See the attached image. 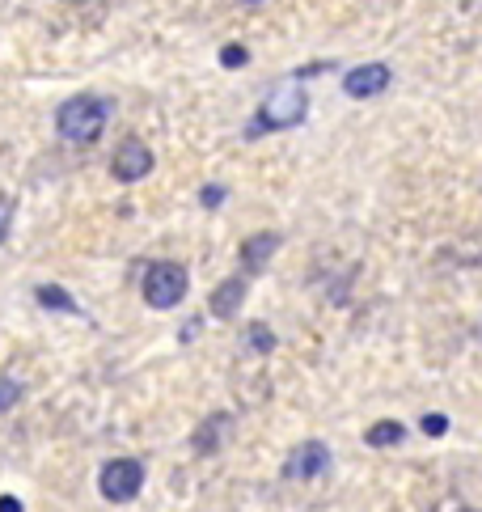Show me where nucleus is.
Here are the masks:
<instances>
[{
	"instance_id": "nucleus-1",
	"label": "nucleus",
	"mask_w": 482,
	"mask_h": 512,
	"mask_svg": "<svg viewBox=\"0 0 482 512\" xmlns=\"http://www.w3.org/2000/svg\"><path fill=\"white\" fill-rule=\"evenodd\" d=\"M305 115H309V94H305V85H301V77H288V81H280V85L271 89L263 106H258V115L250 119L246 136L254 140V136L280 132V127H296V123H305Z\"/></svg>"
},
{
	"instance_id": "nucleus-2",
	"label": "nucleus",
	"mask_w": 482,
	"mask_h": 512,
	"mask_svg": "<svg viewBox=\"0 0 482 512\" xmlns=\"http://www.w3.org/2000/svg\"><path fill=\"white\" fill-rule=\"evenodd\" d=\"M106 119H110V102L98 94H77L68 98L60 111H55V132L72 144H94L106 132Z\"/></svg>"
},
{
	"instance_id": "nucleus-3",
	"label": "nucleus",
	"mask_w": 482,
	"mask_h": 512,
	"mask_svg": "<svg viewBox=\"0 0 482 512\" xmlns=\"http://www.w3.org/2000/svg\"><path fill=\"white\" fill-rule=\"evenodd\" d=\"M187 267L182 263H153L144 271V301L153 309H174L187 297Z\"/></svg>"
},
{
	"instance_id": "nucleus-4",
	"label": "nucleus",
	"mask_w": 482,
	"mask_h": 512,
	"mask_svg": "<svg viewBox=\"0 0 482 512\" xmlns=\"http://www.w3.org/2000/svg\"><path fill=\"white\" fill-rule=\"evenodd\" d=\"M98 487L110 504H132L144 487V462H136V457H115V462L102 466Z\"/></svg>"
},
{
	"instance_id": "nucleus-5",
	"label": "nucleus",
	"mask_w": 482,
	"mask_h": 512,
	"mask_svg": "<svg viewBox=\"0 0 482 512\" xmlns=\"http://www.w3.org/2000/svg\"><path fill=\"white\" fill-rule=\"evenodd\" d=\"M322 470H330V449L322 441H305V445H296L288 453V462H284V479L288 483H309V479H318Z\"/></svg>"
},
{
	"instance_id": "nucleus-6",
	"label": "nucleus",
	"mask_w": 482,
	"mask_h": 512,
	"mask_svg": "<svg viewBox=\"0 0 482 512\" xmlns=\"http://www.w3.org/2000/svg\"><path fill=\"white\" fill-rule=\"evenodd\" d=\"M110 174H115L119 182H140L153 174V149H148L144 140H123L119 144V153L110 157Z\"/></svg>"
},
{
	"instance_id": "nucleus-7",
	"label": "nucleus",
	"mask_w": 482,
	"mask_h": 512,
	"mask_svg": "<svg viewBox=\"0 0 482 512\" xmlns=\"http://www.w3.org/2000/svg\"><path fill=\"white\" fill-rule=\"evenodd\" d=\"M389 81H394V72H389V64H360V68H351L347 72V98H377L389 89Z\"/></svg>"
},
{
	"instance_id": "nucleus-8",
	"label": "nucleus",
	"mask_w": 482,
	"mask_h": 512,
	"mask_svg": "<svg viewBox=\"0 0 482 512\" xmlns=\"http://www.w3.org/2000/svg\"><path fill=\"white\" fill-rule=\"evenodd\" d=\"M275 250H280V233L246 237V242H241V267H246V271H263Z\"/></svg>"
},
{
	"instance_id": "nucleus-9",
	"label": "nucleus",
	"mask_w": 482,
	"mask_h": 512,
	"mask_svg": "<svg viewBox=\"0 0 482 512\" xmlns=\"http://www.w3.org/2000/svg\"><path fill=\"white\" fill-rule=\"evenodd\" d=\"M246 292H250V284L241 280V276L225 280V284L212 292V301H208V305H212V314H216V318H233L237 309H241V301H246Z\"/></svg>"
},
{
	"instance_id": "nucleus-10",
	"label": "nucleus",
	"mask_w": 482,
	"mask_h": 512,
	"mask_svg": "<svg viewBox=\"0 0 482 512\" xmlns=\"http://www.w3.org/2000/svg\"><path fill=\"white\" fill-rule=\"evenodd\" d=\"M402 436H406V428L398 424V419H381V424H373V428H368V436H364V441L373 445V449H389V445H398Z\"/></svg>"
},
{
	"instance_id": "nucleus-11",
	"label": "nucleus",
	"mask_w": 482,
	"mask_h": 512,
	"mask_svg": "<svg viewBox=\"0 0 482 512\" xmlns=\"http://www.w3.org/2000/svg\"><path fill=\"white\" fill-rule=\"evenodd\" d=\"M241 343H246V352L267 356V352H275V331H271L267 322H250L246 335H241Z\"/></svg>"
},
{
	"instance_id": "nucleus-12",
	"label": "nucleus",
	"mask_w": 482,
	"mask_h": 512,
	"mask_svg": "<svg viewBox=\"0 0 482 512\" xmlns=\"http://www.w3.org/2000/svg\"><path fill=\"white\" fill-rule=\"evenodd\" d=\"M34 297H39V305H43V309H64V314H81V305L72 301L60 284H43L39 292H34Z\"/></svg>"
},
{
	"instance_id": "nucleus-13",
	"label": "nucleus",
	"mask_w": 482,
	"mask_h": 512,
	"mask_svg": "<svg viewBox=\"0 0 482 512\" xmlns=\"http://www.w3.org/2000/svg\"><path fill=\"white\" fill-rule=\"evenodd\" d=\"M220 428H225V415H212V419H208V428L195 432V449L212 453V449H216V432H220Z\"/></svg>"
},
{
	"instance_id": "nucleus-14",
	"label": "nucleus",
	"mask_w": 482,
	"mask_h": 512,
	"mask_svg": "<svg viewBox=\"0 0 482 512\" xmlns=\"http://www.w3.org/2000/svg\"><path fill=\"white\" fill-rule=\"evenodd\" d=\"M17 398H22V381H13V377H0V411L17 407Z\"/></svg>"
},
{
	"instance_id": "nucleus-15",
	"label": "nucleus",
	"mask_w": 482,
	"mask_h": 512,
	"mask_svg": "<svg viewBox=\"0 0 482 512\" xmlns=\"http://www.w3.org/2000/svg\"><path fill=\"white\" fill-rule=\"evenodd\" d=\"M220 64H225V68H246L250 64V51L241 47V43H229L225 51H220Z\"/></svg>"
},
{
	"instance_id": "nucleus-16",
	"label": "nucleus",
	"mask_w": 482,
	"mask_h": 512,
	"mask_svg": "<svg viewBox=\"0 0 482 512\" xmlns=\"http://www.w3.org/2000/svg\"><path fill=\"white\" fill-rule=\"evenodd\" d=\"M419 428H423V436H444V432H449V415L432 411V415H423V419H419Z\"/></svg>"
},
{
	"instance_id": "nucleus-17",
	"label": "nucleus",
	"mask_w": 482,
	"mask_h": 512,
	"mask_svg": "<svg viewBox=\"0 0 482 512\" xmlns=\"http://www.w3.org/2000/svg\"><path fill=\"white\" fill-rule=\"evenodd\" d=\"M9 229H13V199H5V195H0V246H5Z\"/></svg>"
},
{
	"instance_id": "nucleus-18",
	"label": "nucleus",
	"mask_w": 482,
	"mask_h": 512,
	"mask_svg": "<svg viewBox=\"0 0 482 512\" xmlns=\"http://www.w3.org/2000/svg\"><path fill=\"white\" fill-rule=\"evenodd\" d=\"M199 199H203V208H216L220 199H225V191H220V187H203V195H199Z\"/></svg>"
},
{
	"instance_id": "nucleus-19",
	"label": "nucleus",
	"mask_w": 482,
	"mask_h": 512,
	"mask_svg": "<svg viewBox=\"0 0 482 512\" xmlns=\"http://www.w3.org/2000/svg\"><path fill=\"white\" fill-rule=\"evenodd\" d=\"M0 512H22V500H17V496H0Z\"/></svg>"
},
{
	"instance_id": "nucleus-20",
	"label": "nucleus",
	"mask_w": 482,
	"mask_h": 512,
	"mask_svg": "<svg viewBox=\"0 0 482 512\" xmlns=\"http://www.w3.org/2000/svg\"><path fill=\"white\" fill-rule=\"evenodd\" d=\"M241 5H258V0H241Z\"/></svg>"
},
{
	"instance_id": "nucleus-21",
	"label": "nucleus",
	"mask_w": 482,
	"mask_h": 512,
	"mask_svg": "<svg viewBox=\"0 0 482 512\" xmlns=\"http://www.w3.org/2000/svg\"><path fill=\"white\" fill-rule=\"evenodd\" d=\"M461 512H478V508H461Z\"/></svg>"
}]
</instances>
